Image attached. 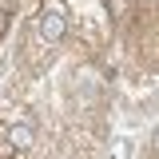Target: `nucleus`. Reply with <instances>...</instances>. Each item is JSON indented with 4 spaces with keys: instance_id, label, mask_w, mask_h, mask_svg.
Returning a JSON list of instances; mask_svg holds the SVG:
<instances>
[{
    "instance_id": "f257e3e1",
    "label": "nucleus",
    "mask_w": 159,
    "mask_h": 159,
    "mask_svg": "<svg viewBox=\"0 0 159 159\" xmlns=\"http://www.w3.org/2000/svg\"><path fill=\"white\" fill-rule=\"evenodd\" d=\"M40 32H44L48 40H60V32H64V16H56V12L48 16V12H44V24H40Z\"/></svg>"
},
{
    "instance_id": "f03ea898",
    "label": "nucleus",
    "mask_w": 159,
    "mask_h": 159,
    "mask_svg": "<svg viewBox=\"0 0 159 159\" xmlns=\"http://www.w3.org/2000/svg\"><path fill=\"white\" fill-rule=\"evenodd\" d=\"M0 12H4V0H0Z\"/></svg>"
}]
</instances>
